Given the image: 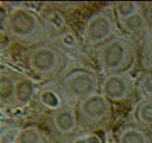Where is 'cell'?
<instances>
[{
	"instance_id": "6da1fadb",
	"label": "cell",
	"mask_w": 152,
	"mask_h": 143,
	"mask_svg": "<svg viewBox=\"0 0 152 143\" xmlns=\"http://www.w3.org/2000/svg\"><path fill=\"white\" fill-rule=\"evenodd\" d=\"M2 27L10 38L24 45L34 46L45 43L52 36L46 20L25 5L11 8L2 20Z\"/></svg>"
},
{
	"instance_id": "7a4b0ae2",
	"label": "cell",
	"mask_w": 152,
	"mask_h": 143,
	"mask_svg": "<svg viewBox=\"0 0 152 143\" xmlns=\"http://www.w3.org/2000/svg\"><path fill=\"white\" fill-rule=\"evenodd\" d=\"M94 55L103 74L129 73L138 57V45L132 37L120 32L96 46Z\"/></svg>"
},
{
	"instance_id": "3957f363",
	"label": "cell",
	"mask_w": 152,
	"mask_h": 143,
	"mask_svg": "<svg viewBox=\"0 0 152 143\" xmlns=\"http://www.w3.org/2000/svg\"><path fill=\"white\" fill-rule=\"evenodd\" d=\"M25 63L33 76L51 81L66 72L68 55L58 44L49 41L32 46L25 57Z\"/></svg>"
},
{
	"instance_id": "277c9868",
	"label": "cell",
	"mask_w": 152,
	"mask_h": 143,
	"mask_svg": "<svg viewBox=\"0 0 152 143\" xmlns=\"http://www.w3.org/2000/svg\"><path fill=\"white\" fill-rule=\"evenodd\" d=\"M69 101L75 104L96 92H100V79L88 67H72L57 80Z\"/></svg>"
},
{
	"instance_id": "5b68a950",
	"label": "cell",
	"mask_w": 152,
	"mask_h": 143,
	"mask_svg": "<svg viewBox=\"0 0 152 143\" xmlns=\"http://www.w3.org/2000/svg\"><path fill=\"white\" fill-rule=\"evenodd\" d=\"M118 33H120L119 26L112 8H101L88 17L82 38L87 46L95 49Z\"/></svg>"
},
{
	"instance_id": "8992f818",
	"label": "cell",
	"mask_w": 152,
	"mask_h": 143,
	"mask_svg": "<svg viewBox=\"0 0 152 143\" xmlns=\"http://www.w3.org/2000/svg\"><path fill=\"white\" fill-rule=\"evenodd\" d=\"M81 125L84 126H100L109 122L112 117V102L96 92L75 104Z\"/></svg>"
},
{
	"instance_id": "52a82bcc",
	"label": "cell",
	"mask_w": 152,
	"mask_h": 143,
	"mask_svg": "<svg viewBox=\"0 0 152 143\" xmlns=\"http://www.w3.org/2000/svg\"><path fill=\"white\" fill-rule=\"evenodd\" d=\"M100 93L110 102H122L137 93L135 81L128 72L103 74L100 80Z\"/></svg>"
},
{
	"instance_id": "ba28073f",
	"label": "cell",
	"mask_w": 152,
	"mask_h": 143,
	"mask_svg": "<svg viewBox=\"0 0 152 143\" xmlns=\"http://www.w3.org/2000/svg\"><path fill=\"white\" fill-rule=\"evenodd\" d=\"M50 125L61 137H70L78 130L80 120L74 105H66L50 114Z\"/></svg>"
},
{
	"instance_id": "9c48e42d",
	"label": "cell",
	"mask_w": 152,
	"mask_h": 143,
	"mask_svg": "<svg viewBox=\"0 0 152 143\" xmlns=\"http://www.w3.org/2000/svg\"><path fill=\"white\" fill-rule=\"evenodd\" d=\"M36 98L43 107L51 110V112L69 105V100L64 95L58 82H55L53 85H46L39 88Z\"/></svg>"
},
{
	"instance_id": "30bf717a",
	"label": "cell",
	"mask_w": 152,
	"mask_h": 143,
	"mask_svg": "<svg viewBox=\"0 0 152 143\" xmlns=\"http://www.w3.org/2000/svg\"><path fill=\"white\" fill-rule=\"evenodd\" d=\"M38 88L34 81L21 74H17L15 88H14V107H24L31 102L37 95Z\"/></svg>"
},
{
	"instance_id": "8fae6325",
	"label": "cell",
	"mask_w": 152,
	"mask_h": 143,
	"mask_svg": "<svg viewBox=\"0 0 152 143\" xmlns=\"http://www.w3.org/2000/svg\"><path fill=\"white\" fill-rule=\"evenodd\" d=\"M15 72L2 68L0 76V101L4 107H14V88H15Z\"/></svg>"
},
{
	"instance_id": "7c38bea8",
	"label": "cell",
	"mask_w": 152,
	"mask_h": 143,
	"mask_svg": "<svg viewBox=\"0 0 152 143\" xmlns=\"http://www.w3.org/2000/svg\"><path fill=\"white\" fill-rule=\"evenodd\" d=\"M116 143H150V136L145 126L140 124L124 125L116 133Z\"/></svg>"
},
{
	"instance_id": "4fadbf2b",
	"label": "cell",
	"mask_w": 152,
	"mask_h": 143,
	"mask_svg": "<svg viewBox=\"0 0 152 143\" xmlns=\"http://www.w3.org/2000/svg\"><path fill=\"white\" fill-rule=\"evenodd\" d=\"M118 26L121 33L133 38V36H137V35H140L141 37L142 33L148 29V23L144 11H140L139 13H135L126 19L119 20Z\"/></svg>"
},
{
	"instance_id": "5bb4252c",
	"label": "cell",
	"mask_w": 152,
	"mask_h": 143,
	"mask_svg": "<svg viewBox=\"0 0 152 143\" xmlns=\"http://www.w3.org/2000/svg\"><path fill=\"white\" fill-rule=\"evenodd\" d=\"M142 7L144 5L137 1H119L110 5V8L114 13L116 21L126 19L135 13H139L140 11H142Z\"/></svg>"
},
{
	"instance_id": "9a60e30c",
	"label": "cell",
	"mask_w": 152,
	"mask_h": 143,
	"mask_svg": "<svg viewBox=\"0 0 152 143\" xmlns=\"http://www.w3.org/2000/svg\"><path fill=\"white\" fill-rule=\"evenodd\" d=\"M13 143H46L42 131L33 125L18 129Z\"/></svg>"
},
{
	"instance_id": "2e32d148",
	"label": "cell",
	"mask_w": 152,
	"mask_h": 143,
	"mask_svg": "<svg viewBox=\"0 0 152 143\" xmlns=\"http://www.w3.org/2000/svg\"><path fill=\"white\" fill-rule=\"evenodd\" d=\"M134 119L142 126H152V98L140 99L134 108Z\"/></svg>"
},
{
	"instance_id": "e0dca14e",
	"label": "cell",
	"mask_w": 152,
	"mask_h": 143,
	"mask_svg": "<svg viewBox=\"0 0 152 143\" xmlns=\"http://www.w3.org/2000/svg\"><path fill=\"white\" fill-rule=\"evenodd\" d=\"M141 38L140 43V55L144 66H146L150 70H152V27H148Z\"/></svg>"
},
{
	"instance_id": "ac0fdd59",
	"label": "cell",
	"mask_w": 152,
	"mask_h": 143,
	"mask_svg": "<svg viewBox=\"0 0 152 143\" xmlns=\"http://www.w3.org/2000/svg\"><path fill=\"white\" fill-rule=\"evenodd\" d=\"M135 88L137 94L141 99L152 98V70H147L138 77L135 81Z\"/></svg>"
},
{
	"instance_id": "d6986e66",
	"label": "cell",
	"mask_w": 152,
	"mask_h": 143,
	"mask_svg": "<svg viewBox=\"0 0 152 143\" xmlns=\"http://www.w3.org/2000/svg\"><path fill=\"white\" fill-rule=\"evenodd\" d=\"M71 143H101V141L96 135H83L74 138Z\"/></svg>"
}]
</instances>
